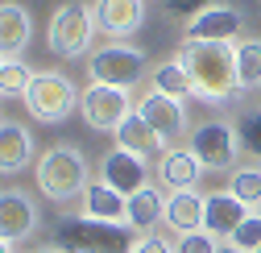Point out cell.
<instances>
[{
	"label": "cell",
	"mask_w": 261,
	"mask_h": 253,
	"mask_svg": "<svg viewBox=\"0 0 261 253\" xmlns=\"http://www.w3.org/2000/svg\"><path fill=\"white\" fill-rule=\"evenodd\" d=\"M220 245H216V237L207 233V229H195V233H178V241H174V253H216Z\"/></svg>",
	"instance_id": "obj_28"
},
{
	"label": "cell",
	"mask_w": 261,
	"mask_h": 253,
	"mask_svg": "<svg viewBox=\"0 0 261 253\" xmlns=\"http://www.w3.org/2000/svg\"><path fill=\"white\" fill-rule=\"evenodd\" d=\"M54 245L62 253H133V233L128 224L91 216H67L54 224Z\"/></svg>",
	"instance_id": "obj_2"
},
{
	"label": "cell",
	"mask_w": 261,
	"mask_h": 253,
	"mask_svg": "<svg viewBox=\"0 0 261 253\" xmlns=\"http://www.w3.org/2000/svg\"><path fill=\"white\" fill-rule=\"evenodd\" d=\"M178 62L191 75V87L203 104H224L241 91L237 46L232 42H182Z\"/></svg>",
	"instance_id": "obj_1"
},
{
	"label": "cell",
	"mask_w": 261,
	"mask_h": 253,
	"mask_svg": "<svg viewBox=\"0 0 261 253\" xmlns=\"http://www.w3.org/2000/svg\"><path fill=\"white\" fill-rule=\"evenodd\" d=\"M257 253H261V249H257Z\"/></svg>",
	"instance_id": "obj_36"
},
{
	"label": "cell",
	"mask_w": 261,
	"mask_h": 253,
	"mask_svg": "<svg viewBox=\"0 0 261 253\" xmlns=\"http://www.w3.org/2000/svg\"><path fill=\"white\" fill-rule=\"evenodd\" d=\"M137 112L158 129V137L166 141V145L187 129V108H182V100H178V96H166V91H149V96L137 104Z\"/></svg>",
	"instance_id": "obj_12"
},
{
	"label": "cell",
	"mask_w": 261,
	"mask_h": 253,
	"mask_svg": "<svg viewBox=\"0 0 261 253\" xmlns=\"http://www.w3.org/2000/svg\"><path fill=\"white\" fill-rule=\"evenodd\" d=\"M237 137H241V149H249L253 158H261V108L237 120Z\"/></svg>",
	"instance_id": "obj_27"
},
{
	"label": "cell",
	"mask_w": 261,
	"mask_h": 253,
	"mask_svg": "<svg viewBox=\"0 0 261 253\" xmlns=\"http://www.w3.org/2000/svg\"><path fill=\"white\" fill-rule=\"evenodd\" d=\"M29 83H34V71H29L21 58H9L5 67H0V96H21L25 100Z\"/></svg>",
	"instance_id": "obj_25"
},
{
	"label": "cell",
	"mask_w": 261,
	"mask_h": 253,
	"mask_svg": "<svg viewBox=\"0 0 261 253\" xmlns=\"http://www.w3.org/2000/svg\"><path fill=\"white\" fill-rule=\"evenodd\" d=\"M25 108H29V116H38L46 124L67 120L75 108V83L58 71H38L29 91H25Z\"/></svg>",
	"instance_id": "obj_6"
},
{
	"label": "cell",
	"mask_w": 261,
	"mask_h": 253,
	"mask_svg": "<svg viewBox=\"0 0 261 253\" xmlns=\"http://www.w3.org/2000/svg\"><path fill=\"white\" fill-rule=\"evenodd\" d=\"M38 224V212H34V199L21 195V191H0V237L9 245L25 241Z\"/></svg>",
	"instance_id": "obj_13"
},
{
	"label": "cell",
	"mask_w": 261,
	"mask_h": 253,
	"mask_svg": "<svg viewBox=\"0 0 261 253\" xmlns=\"http://www.w3.org/2000/svg\"><path fill=\"white\" fill-rule=\"evenodd\" d=\"M133 253H174V245L166 241V237H141V241H133Z\"/></svg>",
	"instance_id": "obj_30"
},
{
	"label": "cell",
	"mask_w": 261,
	"mask_h": 253,
	"mask_svg": "<svg viewBox=\"0 0 261 253\" xmlns=\"http://www.w3.org/2000/svg\"><path fill=\"white\" fill-rule=\"evenodd\" d=\"M87 75H91V83L133 87V83H141V75H145V50L128 46V42H104L100 50H91Z\"/></svg>",
	"instance_id": "obj_4"
},
{
	"label": "cell",
	"mask_w": 261,
	"mask_h": 253,
	"mask_svg": "<svg viewBox=\"0 0 261 253\" xmlns=\"http://www.w3.org/2000/svg\"><path fill=\"white\" fill-rule=\"evenodd\" d=\"M237 38H241V13L228 5H212L187 21L182 42H237Z\"/></svg>",
	"instance_id": "obj_10"
},
{
	"label": "cell",
	"mask_w": 261,
	"mask_h": 253,
	"mask_svg": "<svg viewBox=\"0 0 261 253\" xmlns=\"http://www.w3.org/2000/svg\"><path fill=\"white\" fill-rule=\"evenodd\" d=\"M228 191H232L241 204L257 208V204H261V166H241V170H232V174H228Z\"/></svg>",
	"instance_id": "obj_24"
},
{
	"label": "cell",
	"mask_w": 261,
	"mask_h": 253,
	"mask_svg": "<svg viewBox=\"0 0 261 253\" xmlns=\"http://www.w3.org/2000/svg\"><path fill=\"white\" fill-rule=\"evenodd\" d=\"M203 166H199V158H195L191 149H166L162 154V162H158V179L162 187H170V191H191L195 183H199Z\"/></svg>",
	"instance_id": "obj_16"
},
{
	"label": "cell",
	"mask_w": 261,
	"mask_h": 253,
	"mask_svg": "<svg viewBox=\"0 0 261 253\" xmlns=\"http://www.w3.org/2000/svg\"><path fill=\"white\" fill-rule=\"evenodd\" d=\"M34 253H62L58 245H46V249H34Z\"/></svg>",
	"instance_id": "obj_32"
},
{
	"label": "cell",
	"mask_w": 261,
	"mask_h": 253,
	"mask_svg": "<svg viewBox=\"0 0 261 253\" xmlns=\"http://www.w3.org/2000/svg\"><path fill=\"white\" fill-rule=\"evenodd\" d=\"M124 208H128V195H120L116 187H108L104 179L100 183H87V191H83V216L124 224Z\"/></svg>",
	"instance_id": "obj_18"
},
{
	"label": "cell",
	"mask_w": 261,
	"mask_h": 253,
	"mask_svg": "<svg viewBox=\"0 0 261 253\" xmlns=\"http://www.w3.org/2000/svg\"><path fill=\"white\" fill-rule=\"evenodd\" d=\"M79 112L83 120L91 124V129H120V124L128 120V112H133V104H128V91L124 87H108V83H91L83 96H79Z\"/></svg>",
	"instance_id": "obj_8"
},
{
	"label": "cell",
	"mask_w": 261,
	"mask_h": 253,
	"mask_svg": "<svg viewBox=\"0 0 261 253\" xmlns=\"http://www.w3.org/2000/svg\"><path fill=\"white\" fill-rule=\"evenodd\" d=\"M245 216H249V204H241L232 191H216V195H207V204H203V229H207L212 237H232Z\"/></svg>",
	"instance_id": "obj_15"
},
{
	"label": "cell",
	"mask_w": 261,
	"mask_h": 253,
	"mask_svg": "<svg viewBox=\"0 0 261 253\" xmlns=\"http://www.w3.org/2000/svg\"><path fill=\"white\" fill-rule=\"evenodd\" d=\"M87 162L75 145H50L38 162V187L42 195L54 199V204H71L75 195L87 191Z\"/></svg>",
	"instance_id": "obj_3"
},
{
	"label": "cell",
	"mask_w": 261,
	"mask_h": 253,
	"mask_svg": "<svg viewBox=\"0 0 261 253\" xmlns=\"http://www.w3.org/2000/svg\"><path fill=\"white\" fill-rule=\"evenodd\" d=\"M116 145L128 149V154H141V158H145V154H166V149H170L166 141L158 137V129H153V124H149L137 108L128 112V120L116 129Z\"/></svg>",
	"instance_id": "obj_17"
},
{
	"label": "cell",
	"mask_w": 261,
	"mask_h": 253,
	"mask_svg": "<svg viewBox=\"0 0 261 253\" xmlns=\"http://www.w3.org/2000/svg\"><path fill=\"white\" fill-rule=\"evenodd\" d=\"M216 253H245V249H237V245H220Z\"/></svg>",
	"instance_id": "obj_31"
},
{
	"label": "cell",
	"mask_w": 261,
	"mask_h": 253,
	"mask_svg": "<svg viewBox=\"0 0 261 253\" xmlns=\"http://www.w3.org/2000/svg\"><path fill=\"white\" fill-rule=\"evenodd\" d=\"M5 62H9V58H0V67H5Z\"/></svg>",
	"instance_id": "obj_35"
},
{
	"label": "cell",
	"mask_w": 261,
	"mask_h": 253,
	"mask_svg": "<svg viewBox=\"0 0 261 253\" xmlns=\"http://www.w3.org/2000/svg\"><path fill=\"white\" fill-rule=\"evenodd\" d=\"M34 158V137H29L25 124H0V170L17 174L29 166Z\"/></svg>",
	"instance_id": "obj_19"
},
{
	"label": "cell",
	"mask_w": 261,
	"mask_h": 253,
	"mask_svg": "<svg viewBox=\"0 0 261 253\" xmlns=\"http://www.w3.org/2000/svg\"><path fill=\"white\" fill-rule=\"evenodd\" d=\"M170 13H178V17H199L203 9H212V0H162Z\"/></svg>",
	"instance_id": "obj_29"
},
{
	"label": "cell",
	"mask_w": 261,
	"mask_h": 253,
	"mask_svg": "<svg viewBox=\"0 0 261 253\" xmlns=\"http://www.w3.org/2000/svg\"><path fill=\"white\" fill-rule=\"evenodd\" d=\"M158 220H166V195L158 187H141L137 195H128V208H124L128 229H153Z\"/></svg>",
	"instance_id": "obj_20"
},
{
	"label": "cell",
	"mask_w": 261,
	"mask_h": 253,
	"mask_svg": "<svg viewBox=\"0 0 261 253\" xmlns=\"http://www.w3.org/2000/svg\"><path fill=\"white\" fill-rule=\"evenodd\" d=\"M29 38H34V21H29V9L17 5V0H5L0 5V58H17Z\"/></svg>",
	"instance_id": "obj_14"
},
{
	"label": "cell",
	"mask_w": 261,
	"mask_h": 253,
	"mask_svg": "<svg viewBox=\"0 0 261 253\" xmlns=\"http://www.w3.org/2000/svg\"><path fill=\"white\" fill-rule=\"evenodd\" d=\"M0 253H9V241H5V237H0Z\"/></svg>",
	"instance_id": "obj_33"
},
{
	"label": "cell",
	"mask_w": 261,
	"mask_h": 253,
	"mask_svg": "<svg viewBox=\"0 0 261 253\" xmlns=\"http://www.w3.org/2000/svg\"><path fill=\"white\" fill-rule=\"evenodd\" d=\"M91 17L104 38H128L145 21V0H95Z\"/></svg>",
	"instance_id": "obj_9"
},
{
	"label": "cell",
	"mask_w": 261,
	"mask_h": 253,
	"mask_svg": "<svg viewBox=\"0 0 261 253\" xmlns=\"http://www.w3.org/2000/svg\"><path fill=\"white\" fill-rule=\"evenodd\" d=\"M253 212H257V216H261V204H257V208H253Z\"/></svg>",
	"instance_id": "obj_34"
},
{
	"label": "cell",
	"mask_w": 261,
	"mask_h": 253,
	"mask_svg": "<svg viewBox=\"0 0 261 253\" xmlns=\"http://www.w3.org/2000/svg\"><path fill=\"white\" fill-rule=\"evenodd\" d=\"M228 241H232L237 249H245V253H257V249H261V216H257V212H249Z\"/></svg>",
	"instance_id": "obj_26"
},
{
	"label": "cell",
	"mask_w": 261,
	"mask_h": 253,
	"mask_svg": "<svg viewBox=\"0 0 261 253\" xmlns=\"http://www.w3.org/2000/svg\"><path fill=\"white\" fill-rule=\"evenodd\" d=\"M237 75H241V91L261 87V38H245L237 46Z\"/></svg>",
	"instance_id": "obj_23"
},
{
	"label": "cell",
	"mask_w": 261,
	"mask_h": 253,
	"mask_svg": "<svg viewBox=\"0 0 261 253\" xmlns=\"http://www.w3.org/2000/svg\"><path fill=\"white\" fill-rule=\"evenodd\" d=\"M153 91H166V96H195V87H191V75L187 67L174 58V62H162V67H153Z\"/></svg>",
	"instance_id": "obj_22"
},
{
	"label": "cell",
	"mask_w": 261,
	"mask_h": 253,
	"mask_svg": "<svg viewBox=\"0 0 261 253\" xmlns=\"http://www.w3.org/2000/svg\"><path fill=\"white\" fill-rule=\"evenodd\" d=\"M195 158H199L203 170H232L237 166V154H241V137H237V124H224V120H207L191 133L187 145Z\"/></svg>",
	"instance_id": "obj_7"
},
{
	"label": "cell",
	"mask_w": 261,
	"mask_h": 253,
	"mask_svg": "<svg viewBox=\"0 0 261 253\" xmlns=\"http://www.w3.org/2000/svg\"><path fill=\"white\" fill-rule=\"evenodd\" d=\"M50 50L58 58H79L91 50V38H95V17L87 5L71 0V5H62L54 17H50Z\"/></svg>",
	"instance_id": "obj_5"
},
{
	"label": "cell",
	"mask_w": 261,
	"mask_h": 253,
	"mask_svg": "<svg viewBox=\"0 0 261 253\" xmlns=\"http://www.w3.org/2000/svg\"><path fill=\"white\" fill-rule=\"evenodd\" d=\"M203 195H195V191H170L166 199V224L174 233H195V229H203Z\"/></svg>",
	"instance_id": "obj_21"
},
{
	"label": "cell",
	"mask_w": 261,
	"mask_h": 253,
	"mask_svg": "<svg viewBox=\"0 0 261 253\" xmlns=\"http://www.w3.org/2000/svg\"><path fill=\"white\" fill-rule=\"evenodd\" d=\"M100 179L108 183V187H116L120 195H137L141 187H149L145 183V158L141 154H128V149H112V154H104V162H100Z\"/></svg>",
	"instance_id": "obj_11"
}]
</instances>
